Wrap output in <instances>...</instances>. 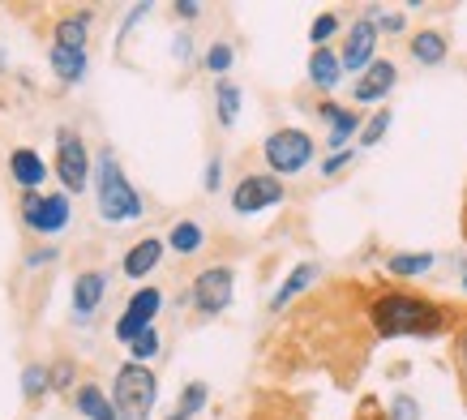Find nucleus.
Instances as JSON below:
<instances>
[{"mask_svg":"<svg viewBox=\"0 0 467 420\" xmlns=\"http://www.w3.org/2000/svg\"><path fill=\"white\" fill-rule=\"evenodd\" d=\"M47 391V369L43 364H26V373H22V394L35 399V394Z\"/></svg>","mask_w":467,"mask_h":420,"instance_id":"bb28decb","label":"nucleus"},{"mask_svg":"<svg viewBox=\"0 0 467 420\" xmlns=\"http://www.w3.org/2000/svg\"><path fill=\"white\" fill-rule=\"evenodd\" d=\"M129 352H133V361H138V364L155 361V356H159V331H155V326H150V331H142V335L133 339V343H129Z\"/></svg>","mask_w":467,"mask_h":420,"instance_id":"a878e982","label":"nucleus"},{"mask_svg":"<svg viewBox=\"0 0 467 420\" xmlns=\"http://www.w3.org/2000/svg\"><path fill=\"white\" fill-rule=\"evenodd\" d=\"M279 197H284L279 176H244V181L236 184V194H232V210H236V215H257V210L275 206Z\"/></svg>","mask_w":467,"mask_h":420,"instance_id":"1a4fd4ad","label":"nucleus"},{"mask_svg":"<svg viewBox=\"0 0 467 420\" xmlns=\"http://www.w3.org/2000/svg\"><path fill=\"white\" fill-rule=\"evenodd\" d=\"M390 416H395V420H416V416H420V407H416V399H408V394H399L395 407H390Z\"/></svg>","mask_w":467,"mask_h":420,"instance_id":"7c9ffc66","label":"nucleus"},{"mask_svg":"<svg viewBox=\"0 0 467 420\" xmlns=\"http://www.w3.org/2000/svg\"><path fill=\"white\" fill-rule=\"evenodd\" d=\"M429 267H433V253H395V257L386 262V270H390V275H399V279L425 275Z\"/></svg>","mask_w":467,"mask_h":420,"instance_id":"4be33fe9","label":"nucleus"},{"mask_svg":"<svg viewBox=\"0 0 467 420\" xmlns=\"http://www.w3.org/2000/svg\"><path fill=\"white\" fill-rule=\"evenodd\" d=\"M52 69H57L60 82H82L86 78V52H78V47H52Z\"/></svg>","mask_w":467,"mask_h":420,"instance_id":"f3484780","label":"nucleus"},{"mask_svg":"<svg viewBox=\"0 0 467 420\" xmlns=\"http://www.w3.org/2000/svg\"><path fill=\"white\" fill-rule=\"evenodd\" d=\"M214 103H219V125H223V129L236 125V112H241V90H236L232 82H219Z\"/></svg>","mask_w":467,"mask_h":420,"instance_id":"b1692460","label":"nucleus"},{"mask_svg":"<svg viewBox=\"0 0 467 420\" xmlns=\"http://www.w3.org/2000/svg\"><path fill=\"white\" fill-rule=\"evenodd\" d=\"M176 14H181V17H198L202 5H193V0H181V5H176Z\"/></svg>","mask_w":467,"mask_h":420,"instance_id":"c9c22d12","label":"nucleus"},{"mask_svg":"<svg viewBox=\"0 0 467 420\" xmlns=\"http://www.w3.org/2000/svg\"><path fill=\"white\" fill-rule=\"evenodd\" d=\"M339 73H343V57L326 52V47H317V52H313V60H309V78H313V86H322V90H335Z\"/></svg>","mask_w":467,"mask_h":420,"instance_id":"2eb2a0df","label":"nucleus"},{"mask_svg":"<svg viewBox=\"0 0 467 420\" xmlns=\"http://www.w3.org/2000/svg\"><path fill=\"white\" fill-rule=\"evenodd\" d=\"M322 116L330 121V142H335V146H343V142L360 129L356 112H348V108H339V103H322Z\"/></svg>","mask_w":467,"mask_h":420,"instance_id":"aec40b11","label":"nucleus"},{"mask_svg":"<svg viewBox=\"0 0 467 420\" xmlns=\"http://www.w3.org/2000/svg\"><path fill=\"white\" fill-rule=\"evenodd\" d=\"M352 159H356L352 151H335V154H330V159L322 163V176H335V172H343L348 163H352Z\"/></svg>","mask_w":467,"mask_h":420,"instance_id":"2f4dec72","label":"nucleus"},{"mask_svg":"<svg viewBox=\"0 0 467 420\" xmlns=\"http://www.w3.org/2000/svg\"><path fill=\"white\" fill-rule=\"evenodd\" d=\"M108 296V279L103 275H82V279L73 283V309H78V318H90L95 309H99V300Z\"/></svg>","mask_w":467,"mask_h":420,"instance_id":"ddd939ff","label":"nucleus"},{"mask_svg":"<svg viewBox=\"0 0 467 420\" xmlns=\"http://www.w3.org/2000/svg\"><path fill=\"white\" fill-rule=\"evenodd\" d=\"M206 399H211V386H206V382H189L181 394V407H176L168 420H193L202 407H206Z\"/></svg>","mask_w":467,"mask_h":420,"instance_id":"412c9836","label":"nucleus"},{"mask_svg":"<svg viewBox=\"0 0 467 420\" xmlns=\"http://www.w3.org/2000/svg\"><path fill=\"white\" fill-rule=\"evenodd\" d=\"M78 412H82L86 420H120L116 416V404L99 386H82V391H78Z\"/></svg>","mask_w":467,"mask_h":420,"instance_id":"dca6fc26","label":"nucleus"},{"mask_svg":"<svg viewBox=\"0 0 467 420\" xmlns=\"http://www.w3.org/2000/svg\"><path fill=\"white\" fill-rule=\"evenodd\" d=\"M99 215L108 224H129L142 219V197L125 181V172L116 163V154H99Z\"/></svg>","mask_w":467,"mask_h":420,"instance_id":"7ed1b4c3","label":"nucleus"},{"mask_svg":"<svg viewBox=\"0 0 467 420\" xmlns=\"http://www.w3.org/2000/svg\"><path fill=\"white\" fill-rule=\"evenodd\" d=\"M202 240H206V232H202L193 219H181V224L171 227V236H168V245L176 253H198L202 249Z\"/></svg>","mask_w":467,"mask_h":420,"instance_id":"5701e85b","label":"nucleus"},{"mask_svg":"<svg viewBox=\"0 0 467 420\" xmlns=\"http://www.w3.org/2000/svg\"><path fill=\"white\" fill-rule=\"evenodd\" d=\"M69 369H73V364H60V369H57V378H52V382H57V391H69V378H73Z\"/></svg>","mask_w":467,"mask_h":420,"instance_id":"f704fd0d","label":"nucleus"},{"mask_svg":"<svg viewBox=\"0 0 467 420\" xmlns=\"http://www.w3.org/2000/svg\"><path fill=\"white\" fill-rule=\"evenodd\" d=\"M9 172H14V181L22 184V189H39V181L47 176L39 151H26V146H17V151L9 154Z\"/></svg>","mask_w":467,"mask_h":420,"instance_id":"f8f14e48","label":"nucleus"},{"mask_svg":"<svg viewBox=\"0 0 467 420\" xmlns=\"http://www.w3.org/2000/svg\"><path fill=\"white\" fill-rule=\"evenodd\" d=\"M463 292H467V270H463Z\"/></svg>","mask_w":467,"mask_h":420,"instance_id":"4c0bfd02","label":"nucleus"},{"mask_svg":"<svg viewBox=\"0 0 467 420\" xmlns=\"http://www.w3.org/2000/svg\"><path fill=\"white\" fill-rule=\"evenodd\" d=\"M57 257V249H43V253H30L26 257V267H39V262H52Z\"/></svg>","mask_w":467,"mask_h":420,"instance_id":"e433bc0d","label":"nucleus"},{"mask_svg":"<svg viewBox=\"0 0 467 420\" xmlns=\"http://www.w3.org/2000/svg\"><path fill=\"white\" fill-rule=\"evenodd\" d=\"M313 279H317V267H309V262H300V267H296V270H292V275H287V279H284V288L275 292V300H270V309H275V313H279V309H287V300H292V296H300V292H305V288H309Z\"/></svg>","mask_w":467,"mask_h":420,"instance_id":"a211bd4d","label":"nucleus"},{"mask_svg":"<svg viewBox=\"0 0 467 420\" xmlns=\"http://www.w3.org/2000/svg\"><path fill=\"white\" fill-rule=\"evenodd\" d=\"M266 163L275 168V176H296L313 163V138L305 129H279L266 138Z\"/></svg>","mask_w":467,"mask_h":420,"instance_id":"20e7f679","label":"nucleus"},{"mask_svg":"<svg viewBox=\"0 0 467 420\" xmlns=\"http://www.w3.org/2000/svg\"><path fill=\"white\" fill-rule=\"evenodd\" d=\"M368 318H373V331L382 339H433L451 326V313H446V309L425 300V296H411V292L373 296Z\"/></svg>","mask_w":467,"mask_h":420,"instance_id":"f257e3e1","label":"nucleus"},{"mask_svg":"<svg viewBox=\"0 0 467 420\" xmlns=\"http://www.w3.org/2000/svg\"><path fill=\"white\" fill-rule=\"evenodd\" d=\"M159 305H163V296H159L155 288L133 292V296H129V309L120 313V322H116V339H120V343H133V339L142 335V331H150Z\"/></svg>","mask_w":467,"mask_h":420,"instance_id":"423d86ee","label":"nucleus"},{"mask_svg":"<svg viewBox=\"0 0 467 420\" xmlns=\"http://www.w3.org/2000/svg\"><path fill=\"white\" fill-rule=\"evenodd\" d=\"M411 57L420 60V65H441V60H446V35L420 30V35L411 39Z\"/></svg>","mask_w":467,"mask_h":420,"instance_id":"6ab92c4d","label":"nucleus"},{"mask_svg":"<svg viewBox=\"0 0 467 420\" xmlns=\"http://www.w3.org/2000/svg\"><path fill=\"white\" fill-rule=\"evenodd\" d=\"M386 129H390V112H386V108H382V112L373 116V121H368V129H365V133H360V142H365V146H373V142L382 138Z\"/></svg>","mask_w":467,"mask_h":420,"instance_id":"c756f323","label":"nucleus"},{"mask_svg":"<svg viewBox=\"0 0 467 420\" xmlns=\"http://www.w3.org/2000/svg\"><path fill=\"white\" fill-rule=\"evenodd\" d=\"M22 219H26V227H35V232H60V227L69 224V197L65 194H43V197L30 194L26 202H22Z\"/></svg>","mask_w":467,"mask_h":420,"instance_id":"6e6552de","label":"nucleus"},{"mask_svg":"<svg viewBox=\"0 0 467 420\" xmlns=\"http://www.w3.org/2000/svg\"><path fill=\"white\" fill-rule=\"evenodd\" d=\"M219 181H223V163H219V159H211V163H206V176H202V184H206V189H219Z\"/></svg>","mask_w":467,"mask_h":420,"instance_id":"473e14b6","label":"nucleus"},{"mask_svg":"<svg viewBox=\"0 0 467 420\" xmlns=\"http://www.w3.org/2000/svg\"><path fill=\"white\" fill-rule=\"evenodd\" d=\"M57 172L60 181L69 184L73 194H82L86 189V176H90V163H86V146L78 133H69V129H60L57 133Z\"/></svg>","mask_w":467,"mask_h":420,"instance_id":"0eeeda50","label":"nucleus"},{"mask_svg":"<svg viewBox=\"0 0 467 420\" xmlns=\"http://www.w3.org/2000/svg\"><path fill=\"white\" fill-rule=\"evenodd\" d=\"M335 30H339V17H335V14H322V17H317V22H313V26H309V39L317 43V47H322V43L330 39Z\"/></svg>","mask_w":467,"mask_h":420,"instance_id":"c85d7f7f","label":"nucleus"},{"mask_svg":"<svg viewBox=\"0 0 467 420\" xmlns=\"http://www.w3.org/2000/svg\"><path fill=\"white\" fill-rule=\"evenodd\" d=\"M459 373H463V391H467V326L459 335Z\"/></svg>","mask_w":467,"mask_h":420,"instance_id":"72a5a7b5","label":"nucleus"},{"mask_svg":"<svg viewBox=\"0 0 467 420\" xmlns=\"http://www.w3.org/2000/svg\"><path fill=\"white\" fill-rule=\"evenodd\" d=\"M399 82V73L390 60H373L365 73H360V82H356V103H378L382 95H390V86Z\"/></svg>","mask_w":467,"mask_h":420,"instance_id":"9b49d317","label":"nucleus"},{"mask_svg":"<svg viewBox=\"0 0 467 420\" xmlns=\"http://www.w3.org/2000/svg\"><path fill=\"white\" fill-rule=\"evenodd\" d=\"M159 257H163V245H159L155 236H146L142 245H133V249L125 253V275L129 279H142V275H150V270L159 267Z\"/></svg>","mask_w":467,"mask_h":420,"instance_id":"4468645a","label":"nucleus"},{"mask_svg":"<svg viewBox=\"0 0 467 420\" xmlns=\"http://www.w3.org/2000/svg\"><path fill=\"white\" fill-rule=\"evenodd\" d=\"M232 288H236V275H232V267L202 270L198 279H193V305H198V313H206V318L223 313V309L232 305Z\"/></svg>","mask_w":467,"mask_h":420,"instance_id":"39448f33","label":"nucleus"},{"mask_svg":"<svg viewBox=\"0 0 467 420\" xmlns=\"http://www.w3.org/2000/svg\"><path fill=\"white\" fill-rule=\"evenodd\" d=\"M57 43L60 47H78V52H86V14L65 17V22L57 26Z\"/></svg>","mask_w":467,"mask_h":420,"instance_id":"393cba45","label":"nucleus"},{"mask_svg":"<svg viewBox=\"0 0 467 420\" xmlns=\"http://www.w3.org/2000/svg\"><path fill=\"white\" fill-rule=\"evenodd\" d=\"M232 57H236V52H232V43H214L202 65H206L211 73H227V69H232Z\"/></svg>","mask_w":467,"mask_h":420,"instance_id":"cd10ccee","label":"nucleus"},{"mask_svg":"<svg viewBox=\"0 0 467 420\" xmlns=\"http://www.w3.org/2000/svg\"><path fill=\"white\" fill-rule=\"evenodd\" d=\"M155 399H159L155 373H150L146 364H138V361L120 364L116 386H112L116 416H120V420H150V412H155Z\"/></svg>","mask_w":467,"mask_h":420,"instance_id":"f03ea898","label":"nucleus"},{"mask_svg":"<svg viewBox=\"0 0 467 420\" xmlns=\"http://www.w3.org/2000/svg\"><path fill=\"white\" fill-rule=\"evenodd\" d=\"M373 47H378V26L360 17L352 30H348V43H343V69H368L373 65Z\"/></svg>","mask_w":467,"mask_h":420,"instance_id":"9d476101","label":"nucleus"}]
</instances>
